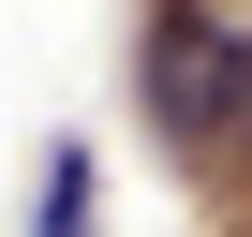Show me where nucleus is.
<instances>
[{"instance_id": "obj_2", "label": "nucleus", "mask_w": 252, "mask_h": 237, "mask_svg": "<svg viewBox=\"0 0 252 237\" xmlns=\"http://www.w3.org/2000/svg\"><path fill=\"white\" fill-rule=\"evenodd\" d=\"M30 222H45V237H74V222H89V148H60V163H45V207H30Z\"/></svg>"}, {"instance_id": "obj_3", "label": "nucleus", "mask_w": 252, "mask_h": 237, "mask_svg": "<svg viewBox=\"0 0 252 237\" xmlns=\"http://www.w3.org/2000/svg\"><path fill=\"white\" fill-rule=\"evenodd\" d=\"M237 134H252V45H237Z\"/></svg>"}, {"instance_id": "obj_1", "label": "nucleus", "mask_w": 252, "mask_h": 237, "mask_svg": "<svg viewBox=\"0 0 252 237\" xmlns=\"http://www.w3.org/2000/svg\"><path fill=\"white\" fill-rule=\"evenodd\" d=\"M237 45H252V30L193 15V0L149 30V74H134V104H149V134H163V148H222V134H237Z\"/></svg>"}]
</instances>
